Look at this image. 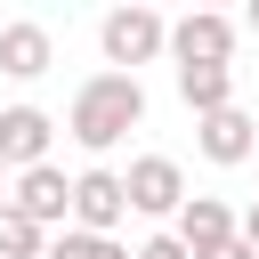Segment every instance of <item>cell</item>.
Returning a JSON list of instances; mask_svg holds the SVG:
<instances>
[{
    "label": "cell",
    "instance_id": "1",
    "mask_svg": "<svg viewBox=\"0 0 259 259\" xmlns=\"http://www.w3.org/2000/svg\"><path fill=\"white\" fill-rule=\"evenodd\" d=\"M138 121H146V89H138V73H89V81L73 89V113H65L73 146H89V154H113Z\"/></svg>",
    "mask_w": 259,
    "mask_h": 259
},
{
    "label": "cell",
    "instance_id": "2",
    "mask_svg": "<svg viewBox=\"0 0 259 259\" xmlns=\"http://www.w3.org/2000/svg\"><path fill=\"white\" fill-rule=\"evenodd\" d=\"M97 49H105L113 73H138V65H154V57L170 49V16H154V8H105Z\"/></svg>",
    "mask_w": 259,
    "mask_h": 259
},
{
    "label": "cell",
    "instance_id": "3",
    "mask_svg": "<svg viewBox=\"0 0 259 259\" xmlns=\"http://www.w3.org/2000/svg\"><path fill=\"white\" fill-rule=\"evenodd\" d=\"M235 40H243V24L219 16V8H194V16L170 24V57L178 65H235Z\"/></svg>",
    "mask_w": 259,
    "mask_h": 259
},
{
    "label": "cell",
    "instance_id": "4",
    "mask_svg": "<svg viewBox=\"0 0 259 259\" xmlns=\"http://www.w3.org/2000/svg\"><path fill=\"white\" fill-rule=\"evenodd\" d=\"M121 194H130V210H146V219H178V202H186V170H178L170 154H138V162L121 170Z\"/></svg>",
    "mask_w": 259,
    "mask_h": 259
},
{
    "label": "cell",
    "instance_id": "5",
    "mask_svg": "<svg viewBox=\"0 0 259 259\" xmlns=\"http://www.w3.org/2000/svg\"><path fill=\"white\" fill-rule=\"evenodd\" d=\"M8 202H16V210L40 227V235H49V227H57V235L73 227V178H65L57 162H40V170H16V194H8Z\"/></svg>",
    "mask_w": 259,
    "mask_h": 259
},
{
    "label": "cell",
    "instance_id": "6",
    "mask_svg": "<svg viewBox=\"0 0 259 259\" xmlns=\"http://www.w3.org/2000/svg\"><path fill=\"white\" fill-rule=\"evenodd\" d=\"M121 219H130L121 170H81V178H73V227H81V235H113Z\"/></svg>",
    "mask_w": 259,
    "mask_h": 259
},
{
    "label": "cell",
    "instance_id": "7",
    "mask_svg": "<svg viewBox=\"0 0 259 259\" xmlns=\"http://www.w3.org/2000/svg\"><path fill=\"white\" fill-rule=\"evenodd\" d=\"M194 146H202V162L235 170V162H251V154H259V121H251L243 105H227V113H202V121H194Z\"/></svg>",
    "mask_w": 259,
    "mask_h": 259
},
{
    "label": "cell",
    "instance_id": "8",
    "mask_svg": "<svg viewBox=\"0 0 259 259\" xmlns=\"http://www.w3.org/2000/svg\"><path fill=\"white\" fill-rule=\"evenodd\" d=\"M178 243H186V259H210L219 243H235V210L219 202V194H186L178 202V227H170Z\"/></svg>",
    "mask_w": 259,
    "mask_h": 259
},
{
    "label": "cell",
    "instance_id": "9",
    "mask_svg": "<svg viewBox=\"0 0 259 259\" xmlns=\"http://www.w3.org/2000/svg\"><path fill=\"white\" fill-rule=\"evenodd\" d=\"M57 65V40H49V24H32V16H8L0 24V73L8 81H40Z\"/></svg>",
    "mask_w": 259,
    "mask_h": 259
},
{
    "label": "cell",
    "instance_id": "10",
    "mask_svg": "<svg viewBox=\"0 0 259 259\" xmlns=\"http://www.w3.org/2000/svg\"><path fill=\"white\" fill-rule=\"evenodd\" d=\"M49 138H57V121H49L40 105H8V113H0V162H8V170H40V162H49Z\"/></svg>",
    "mask_w": 259,
    "mask_h": 259
},
{
    "label": "cell",
    "instance_id": "11",
    "mask_svg": "<svg viewBox=\"0 0 259 259\" xmlns=\"http://www.w3.org/2000/svg\"><path fill=\"white\" fill-rule=\"evenodd\" d=\"M178 97H186L194 121L202 113H227L235 105V65H178Z\"/></svg>",
    "mask_w": 259,
    "mask_h": 259
},
{
    "label": "cell",
    "instance_id": "12",
    "mask_svg": "<svg viewBox=\"0 0 259 259\" xmlns=\"http://www.w3.org/2000/svg\"><path fill=\"white\" fill-rule=\"evenodd\" d=\"M40 251H49V235H40L16 202H0V259H40Z\"/></svg>",
    "mask_w": 259,
    "mask_h": 259
},
{
    "label": "cell",
    "instance_id": "13",
    "mask_svg": "<svg viewBox=\"0 0 259 259\" xmlns=\"http://www.w3.org/2000/svg\"><path fill=\"white\" fill-rule=\"evenodd\" d=\"M40 259H130L113 235H81V227H65V235H49V251Z\"/></svg>",
    "mask_w": 259,
    "mask_h": 259
},
{
    "label": "cell",
    "instance_id": "14",
    "mask_svg": "<svg viewBox=\"0 0 259 259\" xmlns=\"http://www.w3.org/2000/svg\"><path fill=\"white\" fill-rule=\"evenodd\" d=\"M130 259H186V243H178V235H146Z\"/></svg>",
    "mask_w": 259,
    "mask_h": 259
},
{
    "label": "cell",
    "instance_id": "15",
    "mask_svg": "<svg viewBox=\"0 0 259 259\" xmlns=\"http://www.w3.org/2000/svg\"><path fill=\"white\" fill-rule=\"evenodd\" d=\"M235 235H243V243H251V251H259V202H251V210H243V219H235Z\"/></svg>",
    "mask_w": 259,
    "mask_h": 259
},
{
    "label": "cell",
    "instance_id": "16",
    "mask_svg": "<svg viewBox=\"0 0 259 259\" xmlns=\"http://www.w3.org/2000/svg\"><path fill=\"white\" fill-rule=\"evenodd\" d=\"M210 259H259V251H251V243H243V235H235V243H219V251H210Z\"/></svg>",
    "mask_w": 259,
    "mask_h": 259
},
{
    "label": "cell",
    "instance_id": "17",
    "mask_svg": "<svg viewBox=\"0 0 259 259\" xmlns=\"http://www.w3.org/2000/svg\"><path fill=\"white\" fill-rule=\"evenodd\" d=\"M243 32H259V0H251V16H243Z\"/></svg>",
    "mask_w": 259,
    "mask_h": 259
},
{
    "label": "cell",
    "instance_id": "18",
    "mask_svg": "<svg viewBox=\"0 0 259 259\" xmlns=\"http://www.w3.org/2000/svg\"><path fill=\"white\" fill-rule=\"evenodd\" d=\"M0 202H8V162H0Z\"/></svg>",
    "mask_w": 259,
    "mask_h": 259
}]
</instances>
